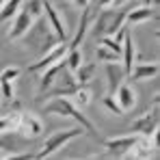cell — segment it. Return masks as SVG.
I'll return each mask as SVG.
<instances>
[{
    "instance_id": "obj_6",
    "label": "cell",
    "mask_w": 160,
    "mask_h": 160,
    "mask_svg": "<svg viewBox=\"0 0 160 160\" xmlns=\"http://www.w3.org/2000/svg\"><path fill=\"white\" fill-rule=\"evenodd\" d=\"M138 141V134H126V136H115L104 141V156L108 158H128V154L132 152V147Z\"/></svg>"
},
{
    "instance_id": "obj_27",
    "label": "cell",
    "mask_w": 160,
    "mask_h": 160,
    "mask_svg": "<svg viewBox=\"0 0 160 160\" xmlns=\"http://www.w3.org/2000/svg\"><path fill=\"white\" fill-rule=\"evenodd\" d=\"M74 2V7H78V9H84L87 4H89V0H72Z\"/></svg>"
},
{
    "instance_id": "obj_23",
    "label": "cell",
    "mask_w": 160,
    "mask_h": 160,
    "mask_svg": "<svg viewBox=\"0 0 160 160\" xmlns=\"http://www.w3.org/2000/svg\"><path fill=\"white\" fill-rule=\"evenodd\" d=\"M95 56H98V61L100 63H110V61H121V54H117V52H112L110 48H106V46H98L95 48Z\"/></svg>"
},
{
    "instance_id": "obj_15",
    "label": "cell",
    "mask_w": 160,
    "mask_h": 160,
    "mask_svg": "<svg viewBox=\"0 0 160 160\" xmlns=\"http://www.w3.org/2000/svg\"><path fill=\"white\" fill-rule=\"evenodd\" d=\"M115 100H117V104L123 108V112L126 110H132L136 106V91H134L130 84H126V82H121L119 87H117V91H115Z\"/></svg>"
},
{
    "instance_id": "obj_21",
    "label": "cell",
    "mask_w": 160,
    "mask_h": 160,
    "mask_svg": "<svg viewBox=\"0 0 160 160\" xmlns=\"http://www.w3.org/2000/svg\"><path fill=\"white\" fill-rule=\"evenodd\" d=\"M69 98H72V102H74L78 108H82V106H87V104L91 102V91H89V89H84V84H78Z\"/></svg>"
},
{
    "instance_id": "obj_3",
    "label": "cell",
    "mask_w": 160,
    "mask_h": 160,
    "mask_svg": "<svg viewBox=\"0 0 160 160\" xmlns=\"http://www.w3.org/2000/svg\"><path fill=\"white\" fill-rule=\"evenodd\" d=\"M80 134H84V128H82V126H78V128H69V130H56V132H52L48 138H46V143L41 145V149L32 154V158H37V160L50 158V156H54L58 149H63L69 141L78 138Z\"/></svg>"
},
{
    "instance_id": "obj_14",
    "label": "cell",
    "mask_w": 160,
    "mask_h": 160,
    "mask_svg": "<svg viewBox=\"0 0 160 160\" xmlns=\"http://www.w3.org/2000/svg\"><path fill=\"white\" fill-rule=\"evenodd\" d=\"M13 18H15V20H13V26H11V32H9V39H11V41H18V39L24 37V32L30 28L32 18L28 15V11H24V9H20Z\"/></svg>"
},
{
    "instance_id": "obj_4",
    "label": "cell",
    "mask_w": 160,
    "mask_h": 160,
    "mask_svg": "<svg viewBox=\"0 0 160 160\" xmlns=\"http://www.w3.org/2000/svg\"><path fill=\"white\" fill-rule=\"evenodd\" d=\"M123 24H126V11H119L115 7L100 9V15H98V20L93 24V35L95 37H110Z\"/></svg>"
},
{
    "instance_id": "obj_19",
    "label": "cell",
    "mask_w": 160,
    "mask_h": 160,
    "mask_svg": "<svg viewBox=\"0 0 160 160\" xmlns=\"http://www.w3.org/2000/svg\"><path fill=\"white\" fill-rule=\"evenodd\" d=\"M18 126H20V112H11V115L0 117V134L18 132Z\"/></svg>"
},
{
    "instance_id": "obj_11",
    "label": "cell",
    "mask_w": 160,
    "mask_h": 160,
    "mask_svg": "<svg viewBox=\"0 0 160 160\" xmlns=\"http://www.w3.org/2000/svg\"><path fill=\"white\" fill-rule=\"evenodd\" d=\"M134 46H136L134 37H132V32H130V28H128L126 35H123V41H121V67H123L126 76L130 74V69H132V65H134V56H136V48Z\"/></svg>"
},
{
    "instance_id": "obj_10",
    "label": "cell",
    "mask_w": 160,
    "mask_h": 160,
    "mask_svg": "<svg viewBox=\"0 0 160 160\" xmlns=\"http://www.w3.org/2000/svg\"><path fill=\"white\" fill-rule=\"evenodd\" d=\"M104 74H106V91L108 93H115L117 91V87L123 82L126 78V72H123V67H121V63L119 61H110L104 65Z\"/></svg>"
},
{
    "instance_id": "obj_22",
    "label": "cell",
    "mask_w": 160,
    "mask_h": 160,
    "mask_svg": "<svg viewBox=\"0 0 160 160\" xmlns=\"http://www.w3.org/2000/svg\"><path fill=\"white\" fill-rule=\"evenodd\" d=\"M22 7H24V11H28V15L32 20L43 15V0H24Z\"/></svg>"
},
{
    "instance_id": "obj_24",
    "label": "cell",
    "mask_w": 160,
    "mask_h": 160,
    "mask_svg": "<svg viewBox=\"0 0 160 160\" xmlns=\"http://www.w3.org/2000/svg\"><path fill=\"white\" fill-rule=\"evenodd\" d=\"M0 95L4 102H13L15 100V87L13 80H0Z\"/></svg>"
},
{
    "instance_id": "obj_29",
    "label": "cell",
    "mask_w": 160,
    "mask_h": 160,
    "mask_svg": "<svg viewBox=\"0 0 160 160\" xmlns=\"http://www.w3.org/2000/svg\"><path fill=\"white\" fill-rule=\"evenodd\" d=\"M121 2H123V0H112V7H119Z\"/></svg>"
},
{
    "instance_id": "obj_16",
    "label": "cell",
    "mask_w": 160,
    "mask_h": 160,
    "mask_svg": "<svg viewBox=\"0 0 160 160\" xmlns=\"http://www.w3.org/2000/svg\"><path fill=\"white\" fill-rule=\"evenodd\" d=\"M63 69H65V58H61V61H56L52 65H48L46 69H41L43 74H41V78H39V93H43L46 89H50L54 78H56Z\"/></svg>"
},
{
    "instance_id": "obj_28",
    "label": "cell",
    "mask_w": 160,
    "mask_h": 160,
    "mask_svg": "<svg viewBox=\"0 0 160 160\" xmlns=\"http://www.w3.org/2000/svg\"><path fill=\"white\" fill-rule=\"evenodd\" d=\"M145 4H149V7H158V0H145Z\"/></svg>"
},
{
    "instance_id": "obj_30",
    "label": "cell",
    "mask_w": 160,
    "mask_h": 160,
    "mask_svg": "<svg viewBox=\"0 0 160 160\" xmlns=\"http://www.w3.org/2000/svg\"><path fill=\"white\" fill-rule=\"evenodd\" d=\"M2 2H4V0H0V7H2Z\"/></svg>"
},
{
    "instance_id": "obj_9",
    "label": "cell",
    "mask_w": 160,
    "mask_h": 160,
    "mask_svg": "<svg viewBox=\"0 0 160 160\" xmlns=\"http://www.w3.org/2000/svg\"><path fill=\"white\" fill-rule=\"evenodd\" d=\"M65 54H67V41H58L52 50H48L46 54H41V58H39L37 63H32V65L28 67V72H41V69H46L48 65H52V63H56V61L65 58Z\"/></svg>"
},
{
    "instance_id": "obj_20",
    "label": "cell",
    "mask_w": 160,
    "mask_h": 160,
    "mask_svg": "<svg viewBox=\"0 0 160 160\" xmlns=\"http://www.w3.org/2000/svg\"><path fill=\"white\" fill-rule=\"evenodd\" d=\"M82 63V50L80 48H67L65 54V69L67 72H76Z\"/></svg>"
},
{
    "instance_id": "obj_26",
    "label": "cell",
    "mask_w": 160,
    "mask_h": 160,
    "mask_svg": "<svg viewBox=\"0 0 160 160\" xmlns=\"http://www.w3.org/2000/svg\"><path fill=\"white\" fill-rule=\"evenodd\" d=\"M20 74H22L20 67H7V69L0 72V80H15Z\"/></svg>"
},
{
    "instance_id": "obj_1",
    "label": "cell",
    "mask_w": 160,
    "mask_h": 160,
    "mask_svg": "<svg viewBox=\"0 0 160 160\" xmlns=\"http://www.w3.org/2000/svg\"><path fill=\"white\" fill-rule=\"evenodd\" d=\"M22 39H24L26 46H30L32 52H39V54H46L48 50H52L54 46L61 41V39L56 37V32L52 30L50 22H48L43 15L37 18V20H32L30 28L24 32Z\"/></svg>"
},
{
    "instance_id": "obj_12",
    "label": "cell",
    "mask_w": 160,
    "mask_h": 160,
    "mask_svg": "<svg viewBox=\"0 0 160 160\" xmlns=\"http://www.w3.org/2000/svg\"><path fill=\"white\" fill-rule=\"evenodd\" d=\"M158 72H160L158 61H152V63H134L128 76H130L132 80H136V82H143V80L156 78Z\"/></svg>"
},
{
    "instance_id": "obj_17",
    "label": "cell",
    "mask_w": 160,
    "mask_h": 160,
    "mask_svg": "<svg viewBox=\"0 0 160 160\" xmlns=\"http://www.w3.org/2000/svg\"><path fill=\"white\" fill-rule=\"evenodd\" d=\"M95 72H98V65L95 63H80V67L76 72H72V74H74L76 84H89L91 80L95 78Z\"/></svg>"
},
{
    "instance_id": "obj_8",
    "label": "cell",
    "mask_w": 160,
    "mask_h": 160,
    "mask_svg": "<svg viewBox=\"0 0 160 160\" xmlns=\"http://www.w3.org/2000/svg\"><path fill=\"white\" fill-rule=\"evenodd\" d=\"M43 13H46V20L50 22L52 30L56 32V37H58L61 41H67V39H69V30H67V24H65V20L61 18L58 9L54 7L50 0H43Z\"/></svg>"
},
{
    "instance_id": "obj_13",
    "label": "cell",
    "mask_w": 160,
    "mask_h": 160,
    "mask_svg": "<svg viewBox=\"0 0 160 160\" xmlns=\"http://www.w3.org/2000/svg\"><path fill=\"white\" fill-rule=\"evenodd\" d=\"M158 18V7H149V4H143V7H136L126 11V22L128 24H141V22H147V20H156Z\"/></svg>"
},
{
    "instance_id": "obj_25",
    "label": "cell",
    "mask_w": 160,
    "mask_h": 160,
    "mask_svg": "<svg viewBox=\"0 0 160 160\" xmlns=\"http://www.w3.org/2000/svg\"><path fill=\"white\" fill-rule=\"evenodd\" d=\"M102 104H104V108H106V110H110L115 117H121V115H123V108L117 104V100L112 98V93H108L106 98L102 100Z\"/></svg>"
},
{
    "instance_id": "obj_2",
    "label": "cell",
    "mask_w": 160,
    "mask_h": 160,
    "mask_svg": "<svg viewBox=\"0 0 160 160\" xmlns=\"http://www.w3.org/2000/svg\"><path fill=\"white\" fill-rule=\"evenodd\" d=\"M43 112H46V115H56V117H72L78 126L84 128L87 134H91L93 138H98V130H95L93 121L87 119V115H82L80 108L76 106L69 98H63V95H54V98H50V102L43 104Z\"/></svg>"
},
{
    "instance_id": "obj_18",
    "label": "cell",
    "mask_w": 160,
    "mask_h": 160,
    "mask_svg": "<svg viewBox=\"0 0 160 160\" xmlns=\"http://www.w3.org/2000/svg\"><path fill=\"white\" fill-rule=\"evenodd\" d=\"M22 2H24V0H4V2H2V7H0V26H2L4 22H9V20L22 9Z\"/></svg>"
},
{
    "instance_id": "obj_7",
    "label": "cell",
    "mask_w": 160,
    "mask_h": 160,
    "mask_svg": "<svg viewBox=\"0 0 160 160\" xmlns=\"http://www.w3.org/2000/svg\"><path fill=\"white\" fill-rule=\"evenodd\" d=\"M43 130H46V126H43V119L39 115H35V112H20L18 132L24 138H37V136H41Z\"/></svg>"
},
{
    "instance_id": "obj_5",
    "label": "cell",
    "mask_w": 160,
    "mask_h": 160,
    "mask_svg": "<svg viewBox=\"0 0 160 160\" xmlns=\"http://www.w3.org/2000/svg\"><path fill=\"white\" fill-rule=\"evenodd\" d=\"M158 121H160V106H158V100H154L152 110L143 112L138 119H134L132 123H130V132L138 134V136L154 138L156 136V130H158Z\"/></svg>"
}]
</instances>
